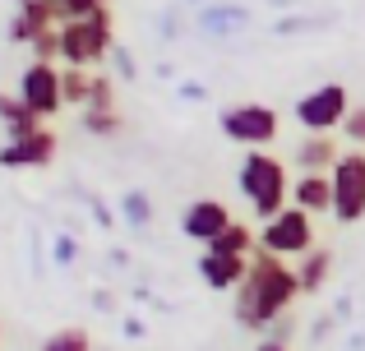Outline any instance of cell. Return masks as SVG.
Listing matches in <instances>:
<instances>
[{"label": "cell", "mask_w": 365, "mask_h": 351, "mask_svg": "<svg viewBox=\"0 0 365 351\" xmlns=\"http://www.w3.org/2000/svg\"><path fill=\"white\" fill-rule=\"evenodd\" d=\"M250 273V259H236V254H213L204 250L199 254V278H204L208 291H236Z\"/></svg>", "instance_id": "obj_13"}, {"label": "cell", "mask_w": 365, "mask_h": 351, "mask_svg": "<svg viewBox=\"0 0 365 351\" xmlns=\"http://www.w3.org/2000/svg\"><path fill=\"white\" fill-rule=\"evenodd\" d=\"M56 148H61L56 130L42 125L37 135H28V139H5V148H0V167H5V172H37V167L56 162Z\"/></svg>", "instance_id": "obj_9"}, {"label": "cell", "mask_w": 365, "mask_h": 351, "mask_svg": "<svg viewBox=\"0 0 365 351\" xmlns=\"http://www.w3.org/2000/svg\"><path fill=\"white\" fill-rule=\"evenodd\" d=\"M0 125H5V139H28L42 130V120L19 102V93H0Z\"/></svg>", "instance_id": "obj_17"}, {"label": "cell", "mask_w": 365, "mask_h": 351, "mask_svg": "<svg viewBox=\"0 0 365 351\" xmlns=\"http://www.w3.org/2000/svg\"><path fill=\"white\" fill-rule=\"evenodd\" d=\"M255 351H287V347H277V342H259Z\"/></svg>", "instance_id": "obj_31"}, {"label": "cell", "mask_w": 365, "mask_h": 351, "mask_svg": "<svg viewBox=\"0 0 365 351\" xmlns=\"http://www.w3.org/2000/svg\"><path fill=\"white\" fill-rule=\"evenodd\" d=\"M333 273V250L329 245H314L305 259H296V278H301V296H314V291H324V282H329Z\"/></svg>", "instance_id": "obj_16"}, {"label": "cell", "mask_w": 365, "mask_h": 351, "mask_svg": "<svg viewBox=\"0 0 365 351\" xmlns=\"http://www.w3.org/2000/svg\"><path fill=\"white\" fill-rule=\"evenodd\" d=\"M310 28H329V19H296V14H287V19H277L273 23V33H310Z\"/></svg>", "instance_id": "obj_26"}, {"label": "cell", "mask_w": 365, "mask_h": 351, "mask_svg": "<svg viewBox=\"0 0 365 351\" xmlns=\"http://www.w3.org/2000/svg\"><path fill=\"white\" fill-rule=\"evenodd\" d=\"M273 5H287V0H273Z\"/></svg>", "instance_id": "obj_32"}, {"label": "cell", "mask_w": 365, "mask_h": 351, "mask_svg": "<svg viewBox=\"0 0 365 351\" xmlns=\"http://www.w3.org/2000/svg\"><path fill=\"white\" fill-rule=\"evenodd\" d=\"M338 157H342V148L333 135H301V144L292 153V167H296V176H329L338 167Z\"/></svg>", "instance_id": "obj_11"}, {"label": "cell", "mask_w": 365, "mask_h": 351, "mask_svg": "<svg viewBox=\"0 0 365 351\" xmlns=\"http://www.w3.org/2000/svg\"><path fill=\"white\" fill-rule=\"evenodd\" d=\"M19 5H24V0H19Z\"/></svg>", "instance_id": "obj_33"}, {"label": "cell", "mask_w": 365, "mask_h": 351, "mask_svg": "<svg viewBox=\"0 0 365 351\" xmlns=\"http://www.w3.org/2000/svg\"><path fill=\"white\" fill-rule=\"evenodd\" d=\"M255 236H259V250L273 254V259H287V263L305 259V254L319 245L314 241V217L301 213V208H292V204H287L277 217H268Z\"/></svg>", "instance_id": "obj_4"}, {"label": "cell", "mask_w": 365, "mask_h": 351, "mask_svg": "<svg viewBox=\"0 0 365 351\" xmlns=\"http://www.w3.org/2000/svg\"><path fill=\"white\" fill-rule=\"evenodd\" d=\"M236 185H241L245 204L255 208L259 226H264L268 217H277L287 204H292V176H287V162H282V157H273L268 148H255V153L241 157Z\"/></svg>", "instance_id": "obj_2"}, {"label": "cell", "mask_w": 365, "mask_h": 351, "mask_svg": "<svg viewBox=\"0 0 365 351\" xmlns=\"http://www.w3.org/2000/svg\"><path fill=\"white\" fill-rule=\"evenodd\" d=\"M120 217L134 226V231H148V222H153V199L143 194V189H130V194L120 199Z\"/></svg>", "instance_id": "obj_19"}, {"label": "cell", "mask_w": 365, "mask_h": 351, "mask_svg": "<svg viewBox=\"0 0 365 351\" xmlns=\"http://www.w3.org/2000/svg\"><path fill=\"white\" fill-rule=\"evenodd\" d=\"M120 111H83V130H88L93 139H116L120 135Z\"/></svg>", "instance_id": "obj_20"}, {"label": "cell", "mask_w": 365, "mask_h": 351, "mask_svg": "<svg viewBox=\"0 0 365 351\" xmlns=\"http://www.w3.org/2000/svg\"><path fill=\"white\" fill-rule=\"evenodd\" d=\"M51 28H61V0H24L9 23V42H33Z\"/></svg>", "instance_id": "obj_12"}, {"label": "cell", "mask_w": 365, "mask_h": 351, "mask_svg": "<svg viewBox=\"0 0 365 351\" xmlns=\"http://www.w3.org/2000/svg\"><path fill=\"white\" fill-rule=\"evenodd\" d=\"M292 208H301V213H310V217L333 213L329 176H292Z\"/></svg>", "instance_id": "obj_15"}, {"label": "cell", "mask_w": 365, "mask_h": 351, "mask_svg": "<svg viewBox=\"0 0 365 351\" xmlns=\"http://www.w3.org/2000/svg\"><path fill=\"white\" fill-rule=\"evenodd\" d=\"M19 102H24L37 120H51L56 111L65 107V98H61V65H42V61L28 65V70L19 74Z\"/></svg>", "instance_id": "obj_8"}, {"label": "cell", "mask_w": 365, "mask_h": 351, "mask_svg": "<svg viewBox=\"0 0 365 351\" xmlns=\"http://www.w3.org/2000/svg\"><path fill=\"white\" fill-rule=\"evenodd\" d=\"M296 300H301L296 263L273 259V254H264V250L250 254V273H245L241 287H236V324L264 337V328L273 324V319L292 315Z\"/></svg>", "instance_id": "obj_1"}, {"label": "cell", "mask_w": 365, "mask_h": 351, "mask_svg": "<svg viewBox=\"0 0 365 351\" xmlns=\"http://www.w3.org/2000/svg\"><path fill=\"white\" fill-rule=\"evenodd\" d=\"M107 9V0H61V23H74V19H88Z\"/></svg>", "instance_id": "obj_23"}, {"label": "cell", "mask_w": 365, "mask_h": 351, "mask_svg": "<svg viewBox=\"0 0 365 351\" xmlns=\"http://www.w3.org/2000/svg\"><path fill=\"white\" fill-rule=\"evenodd\" d=\"M342 135H347L351 148H365V107H351L347 120H342Z\"/></svg>", "instance_id": "obj_25"}, {"label": "cell", "mask_w": 365, "mask_h": 351, "mask_svg": "<svg viewBox=\"0 0 365 351\" xmlns=\"http://www.w3.org/2000/svg\"><path fill=\"white\" fill-rule=\"evenodd\" d=\"M292 333H296V315H282V319H273V324L264 328V337H259V342H277V347H287V342H292Z\"/></svg>", "instance_id": "obj_24"}, {"label": "cell", "mask_w": 365, "mask_h": 351, "mask_svg": "<svg viewBox=\"0 0 365 351\" xmlns=\"http://www.w3.org/2000/svg\"><path fill=\"white\" fill-rule=\"evenodd\" d=\"M61 61L65 70H93L102 65L111 51H116V33H111V9H98L88 19H74V23H61Z\"/></svg>", "instance_id": "obj_3"}, {"label": "cell", "mask_w": 365, "mask_h": 351, "mask_svg": "<svg viewBox=\"0 0 365 351\" xmlns=\"http://www.w3.org/2000/svg\"><path fill=\"white\" fill-rule=\"evenodd\" d=\"M333 185V222L342 226H356L365 217V148H342L338 167L329 172Z\"/></svg>", "instance_id": "obj_5"}, {"label": "cell", "mask_w": 365, "mask_h": 351, "mask_svg": "<svg viewBox=\"0 0 365 351\" xmlns=\"http://www.w3.org/2000/svg\"><path fill=\"white\" fill-rule=\"evenodd\" d=\"M333 319H351V300H347V296H342L338 305H333Z\"/></svg>", "instance_id": "obj_30"}, {"label": "cell", "mask_w": 365, "mask_h": 351, "mask_svg": "<svg viewBox=\"0 0 365 351\" xmlns=\"http://www.w3.org/2000/svg\"><path fill=\"white\" fill-rule=\"evenodd\" d=\"M232 208L222 204V199H195V204H185V213H180V236H190L195 245H213L217 236L232 226Z\"/></svg>", "instance_id": "obj_10"}, {"label": "cell", "mask_w": 365, "mask_h": 351, "mask_svg": "<svg viewBox=\"0 0 365 351\" xmlns=\"http://www.w3.org/2000/svg\"><path fill=\"white\" fill-rule=\"evenodd\" d=\"M180 98H185V102H204V98H208V93H204V83H195V79H185V83H180Z\"/></svg>", "instance_id": "obj_29"}, {"label": "cell", "mask_w": 365, "mask_h": 351, "mask_svg": "<svg viewBox=\"0 0 365 351\" xmlns=\"http://www.w3.org/2000/svg\"><path fill=\"white\" fill-rule=\"evenodd\" d=\"M37 351H93V337L83 328H61V333H51Z\"/></svg>", "instance_id": "obj_21"}, {"label": "cell", "mask_w": 365, "mask_h": 351, "mask_svg": "<svg viewBox=\"0 0 365 351\" xmlns=\"http://www.w3.org/2000/svg\"><path fill=\"white\" fill-rule=\"evenodd\" d=\"M217 130H222L232 144H241L245 153H255V148H268L277 139L282 116H277L273 107H264V102H236V107H227L222 116H217Z\"/></svg>", "instance_id": "obj_6"}, {"label": "cell", "mask_w": 365, "mask_h": 351, "mask_svg": "<svg viewBox=\"0 0 365 351\" xmlns=\"http://www.w3.org/2000/svg\"><path fill=\"white\" fill-rule=\"evenodd\" d=\"M83 111H116V83L107 74H93V88H88V107Z\"/></svg>", "instance_id": "obj_22"}, {"label": "cell", "mask_w": 365, "mask_h": 351, "mask_svg": "<svg viewBox=\"0 0 365 351\" xmlns=\"http://www.w3.org/2000/svg\"><path fill=\"white\" fill-rule=\"evenodd\" d=\"M88 88H93V74L88 70H65L61 65V98H65V107H88Z\"/></svg>", "instance_id": "obj_18"}, {"label": "cell", "mask_w": 365, "mask_h": 351, "mask_svg": "<svg viewBox=\"0 0 365 351\" xmlns=\"http://www.w3.org/2000/svg\"><path fill=\"white\" fill-rule=\"evenodd\" d=\"M74 254H79L74 236H61V241H56V263H74Z\"/></svg>", "instance_id": "obj_28"}, {"label": "cell", "mask_w": 365, "mask_h": 351, "mask_svg": "<svg viewBox=\"0 0 365 351\" xmlns=\"http://www.w3.org/2000/svg\"><path fill=\"white\" fill-rule=\"evenodd\" d=\"M111 61H116V70H120V79H134V74H139V65H134V56L125 51V46H116V51H111Z\"/></svg>", "instance_id": "obj_27"}, {"label": "cell", "mask_w": 365, "mask_h": 351, "mask_svg": "<svg viewBox=\"0 0 365 351\" xmlns=\"http://www.w3.org/2000/svg\"><path fill=\"white\" fill-rule=\"evenodd\" d=\"M347 111H351L347 83H319V88H310L296 102V125L305 135H333V130H342Z\"/></svg>", "instance_id": "obj_7"}, {"label": "cell", "mask_w": 365, "mask_h": 351, "mask_svg": "<svg viewBox=\"0 0 365 351\" xmlns=\"http://www.w3.org/2000/svg\"><path fill=\"white\" fill-rule=\"evenodd\" d=\"M250 9L245 5H199V14H195V28L199 33H208V37H236V33H245L250 28Z\"/></svg>", "instance_id": "obj_14"}]
</instances>
